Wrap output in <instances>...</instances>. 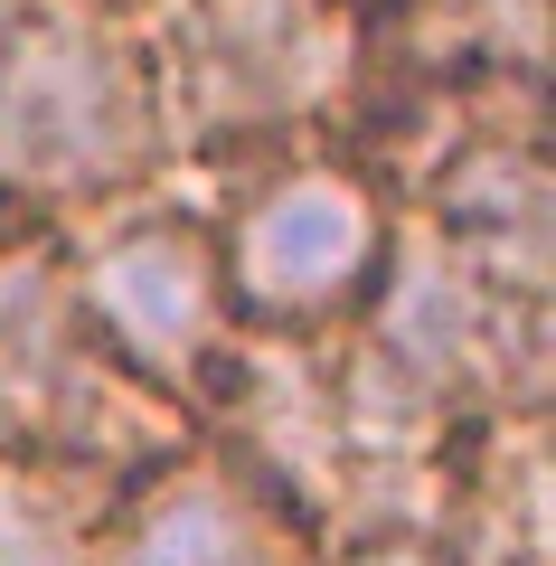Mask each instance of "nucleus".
<instances>
[{
  "label": "nucleus",
  "instance_id": "1",
  "mask_svg": "<svg viewBox=\"0 0 556 566\" xmlns=\"http://www.w3.org/2000/svg\"><path fill=\"white\" fill-rule=\"evenodd\" d=\"M170 151L141 0H0V208L66 218Z\"/></svg>",
  "mask_w": 556,
  "mask_h": 566
},
{
  "label": "nucleus",
  "instance_id": "2",
  "mask_svg": "<svg viewBox=\"0 0 556 566\" xmlns=\"http://www.w3.org/2000/svg\"><path fill=\"white\" fill-rule=\"evenodd\" d=\"M170 142H283L358 85V0H160L141 20Z\"/></svg>",
  "mask_w": 556,
  "mask_h": 566
},
{
  "label": "nucleus",
  "instance_id": "3",
  "mask_svg": "<svg viewBox=\"0 0 556 566\" xmlns=\"http://www.w3.org/2000/svg\"><path fill=\"white\" fill-rule=\"evenodd\" d=\"M397 255L387 180L368 151H293L237 199V227L218 237L227 303L274 340L358 322Z\"/></svg>",
  "mask_w": 556,
  "mask_h": 566
},
{
  "label": "nucleus",
  "instance_id": "4",
  "mask_svg": "<svg viewBox=\"0 0 556 566\" xmlns=\"http://www.w3.org/2000/svg\"><path fill=\"white\" fill-rule=\"evenodd\" d=\"M66 274H76V312L95 349L151 397H208L218 368L237 359V303H227V264L208 227L133 218Z\"/></svg>",
  "mask_w": 556,
  "mask_h": 566
},
{
  "label": "nucleus",
  "instance_id": "5",
  "mask_svg": "<svg viewBox=\"0 0 556 566\" xmlns=\"http://www.w3.org/2000/svg\"><path fill=\"white\" fill-rule=\"evenodd\" d=\"M424 237L472 283L510 303H547L556 283V180L537 151V114H481L472 133L424 170Z\"/></svg>",
  "mask_w": 556,
  "mask_h": 566
},
{
  "label": "nucleus",
  "instance_id": "6",
  "mask_svg": "<svg viewBox=\"0 0 556 566\" xmlns=\"http://www.w3.org/2000/svg\"><path fill=\"white\" fill-rule=\"evenodd\" d=\"M104 566H274V501L245 472L160 463L151 491L123 510Z\"/></svg>",
  "mask_w": 556,
  "mask_h": 566
},
{
  "label": "nucleus",
  "instance_id": "7",
  "mask_svg": "<svg viewBox=\"0 0 556 566\" xmlns=\"http://www.w3.org/2000/svg\"><path fill=\"white\" fill-rule=\"evenodd\" d=\"M0 566H76L66 520L29 491V472H10V463H0Z\"/></svg>",
  "mask_w": 556,
  "mask_h": 566
},
{
  "label": "nucleus",
  "instance_id": "8",
  "mask_svg": "<svg viewBox=\"0 0 556 566\" xmlns=\"http://www.w3.org/2000/svg\"><path fill=\"white\" fill-rule=\"evenodd\" d=\"M349 566H443L434 547H406V538H378V547H358Z\"/></svg>",
  "mask_w": 556,
  "mask_h": 566
}]
</instances>
